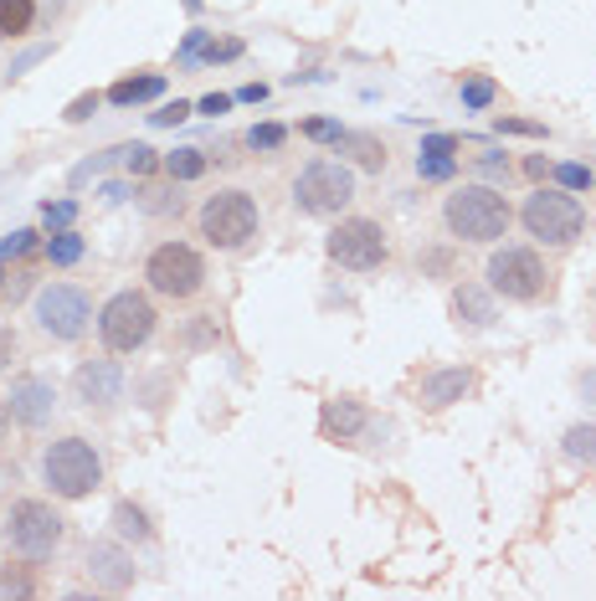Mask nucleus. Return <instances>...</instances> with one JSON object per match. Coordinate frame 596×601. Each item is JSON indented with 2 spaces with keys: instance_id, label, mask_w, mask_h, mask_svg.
Listing matches in <instances>:
<instances>
[{
  "instance_id": "nucleus-25",
  "label": "nucleus",
  "mask_w": 596,
  "mask_h": 601,
  "mask_svg": "<svg viewBox=\"0 0 596 601\" xmlns=\"http://www.w3.org/2000/svg\"><path fill=\"white\" fill-rule=\"evenodd\" d=\"M463 104L468 108H489L494 104V82L489 78H468L463 82Z\"/></svg>"
},
{
  "instance_id": "nucleus-18",
  "label": "nucleus",
  "mask_w": 596,
  "mask_h": 601,
  "mask_svg": "<svg viewBox=\"0 0 596 601\" xmlns=\"http://www.w3.org/2000/svg\"><path fill=\"white\" fill-rule=\"evenodd\" d=\"M37 21V0H0V37H21Z\"/></svg>"
},
{
  "instance_id": "nucleus-14",
  "label": "nucleus",
  "mask_w": 596,
  "mask_h": 601,
  "mask_svg": "<svg viewBox=\"0 0 596 601\" xmlns=\"http://www.w3.org/2000/svg\"><path fill=\"white\" fill-rule=\"evenodd\" d=\"M88 571H94V581L98 587H108V591L134 587V561L124 555L119 545H108V540H98V545L88 550Z\"/></svg>"
},
{
  "instance_id": "nucleus-8",
  "label": "nucleus",
  "mask_w": 596,
  "mask_h": 601,
  "mask_svg": "<svg viewBox=\"0 0 596 601\" xmlns=\"http://www.w3.org/2000/svg\"><path fill=\"white\" fill-rule=\"evenodd\" d=\"M525 231L530 237H540L545 247H566V242H576L586 231V211L582 200L566 196V190H535L530 200H525Z\"/></svg>"
},
{
  "instance_id": "nucleus-5",
  "label": "nucleus",
  "mask_w": 596,
  "mask_h": 601,
  "mask_svg": "<svg viewBox=\"0 0 596 601\" xmlns=\"http://www.w3.org/2000/svg\"><path fill=\"white\" fill-rule=\"evenodd\" d=\"M293 200H299V211H309V216H340L350 200H355V175L340 160H309L304 170H299Z\"/></svg>"
},
{
  "instance_id": "nucleus-13",
  "label": "nucleus",
  "mask_w": 596,
  "mask_h": 601,
  "mask_svg": "<svg viewBox=\"0 0 596 601\" xmlns=\"http://www.w3.org/2000/svg\"><path fill=\"white\" fill-rule=\"evenodd\" d=\"M72 386H78V401L108 406V401H119V391H124V371H119V361H82L78 375H72Z\"/></svg>"
},
{
  "instance_id": "nucleus-32",
  "label": "nucleus",
  "mask_w": 596,
  "mask_h": 601,
  "mask_svg": "<svg viewBox=\"0 0 596 601\" xmlns=\"http://www.w3.org/2000/svg\"><path fill=\"white\" fill-rule=\"evenodd\" d=\"M149 119H155V124H180V119H190V104H180V98H175V104H165L159 114H149Z\"/></svg>"
},
{
  "instance_id": "nucleus-33",
  "label": "nucleus",
  "mask_w": 596,
  "mask_h": 601,
  "mask_svg": "<svg viewBox=\"0 0 596 601\" xmlns=\"http://www.w3.org/2000/svg\"><path fill=\"white\" fill-rule=\"evenodd\" d=\"M422 155H432V160H448V155H452V139H448V134H432Z\"/></svg>"
},
{
  "instance_id": "nucleus-6",
  "label": "nucleus",
  "mask_w": 596,
  "mask_h": 601,
  "mask_svg": "<svg viewBox=\"0 0 596 601\" xmlns=\"http://www.w3.org/2000/svg\"><path fill=\"white\" fill-rule=\"evenodd\" d=\"M145 278L159 298H196L206 288V263L186 242H159L145 263Z\"/></svg>"
},
{
  "instance_id": "nucleus-24",
  "label": "nucleus",
  "mask_w": 596,
  "mask_h": 601,
  "mask_svg": "<svg viewBox=\"0 0 596 601\" xmlns=\"http://www.w3.org/2000/svg\"><path fill=\"white\" fill-rule=\"evenodd\" d=\"M114 524H119L124 540H149V524H145V514H139L134 504H119V509H114Z\"/></svg>"
},
{
  "instance_id": "nucleus-28",
  "label": "nucleus",
  "mask_w": 596,
  "mask_h": 601,
  "mask_svg": "<svg viewBox=\"0 0 596 601\" xmlns=\"http://www.w3.org/2000/svg\"><path fill=\"white\" fill-rule=\"evenodd\" d=\"M124 160H129L134 175H149V170H155V149H149V145H134V149H124Z\"/></svg>"
},
{
  "instance_id": "nucleus-39",
  "label": "nucleus",
  "mask_w": 596,
  "mask_h": 601,
  "mask_svg": "<svg viewBox=\"0 0 596 601\" xmlns=\"http://www.w3.org/2000/svg\"><path fill=\"white\" fill-rule=\"evenodd\" d=\"M242 98H247V104H257V98H267V88H263V82H247V88H242Z\"/></svg>"
},
{
  "instance_id": "nucleus-3",
  "label": "nucleus",
  "mask_w": 596,
  "mask_h": 601,
  "mask_svg": "<svg viewBox=\"0 0 596 601\" xmlns=\"http://www.w3.org/2000/svg\"><path fill=\"white\" fill-rule=\"evenodd\" d=\"M6 545L27 561H47L62 545V514L47 499H16L6 514Z\"/></svg>"
},
{
  "instance_id": "nucleus-16",
  "label": "nucleus",
  "mask_w": 596,
  "mask_h": 601,
  "mask_svg": "<svg viewBox=\"0 0 596 601\" xmlns=\"http://www.w3.org/2000/svg\"><path fill=\"white\" fill-rule=\"evenodd\" d=\"M452 319L468 324V329H489L494 324V298L483 294V288H473V283L452 288Z\"/></svg>"
},
{
  "instance_id": "nucleus-27",
  "label": "nucleus",
  "mask_w": 596,
  "mask_h": 601,
  "mask_svg": "<svg viewBox=\"0 0 596 601\" xmlns=\"http://www.w3.org/2000/svg\"><path fill=\"white\" fill-rule=\"evenodd\" d=\"M37 247V231H11V237L0 242V257H21V253H31Z\"/></svg>"
},
{
  "instance_id": "nucleus-4",
  "label": "nucleus",
  "mask_w": 596,
  "mask_h": 601,
  "mask_svg": "<svg viewBox=\"0 0 596 601\" xmlns=\"http://www.w3.org/2000/svg\"><path fill=\"white\" fill-rule=\"evenodd\" d=\"M201 237L232 253V247H247L257 237V200L247 190H216L206 206H201Z\"/></svg>"
},
{
  "instance_id": "nucleus-30",
  "label": "nucleus",
  "mask_w": 596,
  "mask_h": 601,
  "mask_svg": "<svg viewBox=\"0 0 596 601\" xmlns=\"http://www.w3.org/2000/svg\"><path fill=\"white\" fill-rule=\"evenodd\" d=\"M72 216H78V206H72V200H57V206H47V227L62 231L67 221H72Z\"/></svg>"
},
{
  "instance_id": "nucleus-21",
  "label": "nucleus",
  "mask_w": 596,
  "mask_h": 601,
  "mask_svg": "<svg viewBox=\"0 0 596 601\" xmlns=\"http://www.w3.org/2000/svg\"><path fill=\"white\" fill-rule=\"evenodd\" d=\"M340 145H345V149H360L355 160L365 165V170H385V149L375 145V139H365V134H340Z\"/></svg>"
},
{
  "instance_id": "nucleus-38",
  "label": "nucleus",
  "mask_w": 596,
  "mask_h": 601,
  "mask_svg": "<svg viewBox=\"0 0 596 601\" xmlns=\"http://www.w3.org/2000/svg\"><path fill=\"white\" fill-rule=\"evenodd\" d=\"M304 134H314V139H340V129H334V124H309Z\"/></svg>"
},
{
  "instance_id": "nucleus-2",
  "label": "nucleus",
  "mask_w": 596,
  "mask_h": 601,
  "mask_svg": "<svg viewBox=\"0 0 596 601\" xmlns=\"http://www.w3.org/2000/svg\"><path fill=\"white\" fill-rule=\"evenodd\" d=\"M41 473H47L57 499H88L98 483H104V463H98L94 442H82V437L52 442L47 457H41Z\"/></svg>"
},
{
  "instance_id": "nucleus-23",
  "label": "nucleus",
  "mask_w": 596,
  "mask_h": 601,
  "mask_svg": "<svg viewBox=\"0 0 596 601\" xmlns=\"http://www.w3.org/2000/svg\"><path fill=\"white\" fill-rule=\"evenodd\" d=\"M47 257H52L57 267H72L82 257V237H72V231H57V237L47 242Z\"/></svg>"
},
{
  "instance_id": "nucleus-36",
  "label": "nucleus",
  "mask_w": 596,
  "mask_h": 601,
  "mask_svg": "<svg viewBox=\"0 0 596 601\" xmlns=\"http://www.w3.org/2000/svg\"><path fill=\"white\" fill-rule=\"evenodd\" d=\"M417 170H422V175H432V180H442V175L452 170V160H422V165H417Z\"/></svg>"
},
{
  "instance_id": "nucleus-31",
  "label": "nucleus",
  "mask_w": 596,
  "mask_h": 601,
  "mask_svg": "<svg viewBox=\"0 0 596 601\" xmlns=\"http://www.w3.org/2000/svg\"><path fill=\"white\" fill-rule=\"evenodd\" d=\"M94 108H98V93H82V98H72V104H67V119L82 124L88 114H94Z\"/></svg>"
},
{
  "instance_id": "nucleus-34",
  "label": "nucleus",
  "mask_w": 596,
  "mask_h": 601,
  "mask_svg": "<svg viewBox=\"0 0 596 601\" xmlns=\"http://www.w3.org/2000/svg\"><path fill=\"white\" fill-rule=\"evenodd\" d=\"M237 52H242V41H216V47H206L212 62H226V57H237Z\"/></svg>"
},
{
  "instance_id": "nucleus-1",
  "label": "nucleus",
  "mask_w": 596,
  "mask_h": 601,
  "mask_svg": "<svg viewBox=\"0 0 596 601\" xmlns=\"http://www.w3.org/2000/svg\"><path fill=\"white\" fill-rule=\"evenodd\" d=\"M442 221L463 242H499L509 231V200L494 186H458L442 200Z\"/></svg>"
},
{
  "instance_id": "nucleus-40",
  "label": "nucleus",
  "mask_w": 596,
  "mask_h": 601,
  "mask_svg": "<svg viewBox=\"0 0 596 601\" xmlns=\"http://www.w3.org/2000/svg\"><path fill=\"white\" fill-rule=\"evenodd\" d=\"M11 349H16V339H11V334H6V329H0V365L11 361Z\"/></svg>"
},
{
  "instance_id": "nucleus-20",
  "label": "nucleus",
  "mask_w": 596,
  "mask_h": 601,
  "mask_svg": "<svg viewBox=\"0 0 596 601\" xmlns=\"http://www.w3.org/2000/svg\"><path fill=\"white\" fill-rule=\"evenodd\" d=\"M165 170H170L175 180H196V175L206 170V155H201V149H175V155H165Z\"/></svg>"
},
{
  "instance_id": "nucleus-17",
  "label": "nucleus",
  "mask_w": 596,
  "mask_h": 601,
  "mask_svg": "<svg viewBox=\"0 0 596 601\" xmlns=\"http://www.w3.org/2000/svg\"><path fill=\"white\" fill-rule=\"evenodd\" d=\"M360 427H365V406L350 396H334L324 401V432L330 437H360Z\"/></svg>"
},
{
  "instance_id": "nucleus-35",
  "label": "nucleus",
  "mask_w": 596,
  "mask_h": 601,
  "mask_svg": "<svg viewBox=\"0 0 596 601\" xmlns=\"http://www.w3.org/2000/svg\"><path fill=\"white\" fill-rule=\"evenodd\" d=\"M232 108V98L226 93H212V98H201V114H226Z\"/></svg>"
},
{
  "instance_id": "nucleus-11",
  "label": "nucleus",
  "mask_w": 596,
  "mask_h": 601,
  "mask_svg": "<svg viewBox=\"0 0 596 601\" xmlns=\"http://www.w3.org/2000/svg\"><path fill=\"white\" fill-rule=\"evenodd\" d=\"M88 319H94V304H88V294L72 288V283H47L37 294V324L52 334V339H82Z\"/></svg>"
},
{
  "instance_id": "nucleus-12",
  "label": "nucleus",
  "mask_w": 596,
  "mask_h": 601,
  "mask_svg": "<svg viewBox=\"0 0 596 601\" xmlns=\"http://www.w3.org/2000/svg\"><path fill=\"white\" fill-rule=\"evenodd\" d=\"M6 406H11V416L21 427H47L52 422V406H57V391L47 381H37V375H21V381H11Z\"/></svg>"
},
{
  "instance_id": "nucleus-22",
  "label": "nucleus",
  "mask_w": 596,
  "mask_h": 601,
  "mask_svg": "<svg viewBox=\"0 0 596 601\" xmlns=\"http://www.w3.org/2000/svg\"><path fill=\"white\" fill-rule=\"evenodd\" d=\"M566 457H576V463H596V427H570L566 432Z\"/></svg>"
},
{
  "instance_id": "nucleus-15",
  "label": "nucleus",
  "mask_w": 596,
  "mask_h": 601,
  "mask_svg": "<svg viewBox=\"0 0 596 601\" xmlns=\"http://www.w3.org/2000/svg\"><path fill=\"white\" fill-rule=\"evenodd\" d=\"M468 386H473V371H463V365H448V371H432L422 381V401L438 412V406H452V401H463Z\"/></svg>"
},
{
  "instance_id": "nucleus-42",
  "label": "nucleus",
  "mask_w": 596,
  "mask_h": 601,
  "mask_svg": "<svg viewBox=\"0 0 596 601\" xmlns=\"http://www.w3.org/2000/svg\"><path fill=\"white\" fill-rule=\"evenodd\" d=\"M0 283H6V257H0Z\"/></svg>"
},
{
  "instance_id": "nucleus-41",
  "label": "nucleus",
  "mask_w": 596,
  "mask_h": 601,
  "mask_svg": "<svg viewBox=\"0 0 596 601\" xmlns=\"http://www.w3.org/2000/svg\"><path fill=\"white\" fill-rule=\"evenodd\" d=\"M6 427H11V406L0 401V437H6Z\"/></svg>"
},
{
  "instance_id": "nucleus-29",
  "label": "nucleus",
  "mask_w": 596,
  "mask_h": 601,
  "mask_svg": "<svg viewBox=\"0 0 596 601\" xmlns=\"http://www.w3.org/2000/svg\"><path fill=\"white\" fill-rule=\"evenodd\" d=\"M560 186H566V190H586V186H592V170H586V165H560Z\"/></svg>"
},
{
  "instance_id": "nucleus-7",
  "label": "nucleus",
  "mask_w": 596,
  "mask_h": 601,
  "mask_svg": "<svg viewBox=\"0 0 596 601\" xmlns=\"http://www.w3.org/2000/svg\"><path fill=\"white\" fill-rule=\"evenodd\" d=\"M98 334H104V345L114 355H134V349L149 345V334H155V304L145 294H114L98 314Z\"/></svg>"
},
{
  "instance_id": "nucleus-10",
  "label": "nucleus",
  "mask_w": 596,
  "mask_h": 601,
  "mask_svg": "<svg viewBox=\"0 0 596 601\" xmlns=\"http://www.w3.org/2000/svg\"><path fill=\"white\" fill-rule=\"evenodd\" d=\"M330 257L340 267H350V273H371V267H381L385 257H391V242H385L381 221L350 216V221H340V227L330 231Z\"/></svg>"
},
{
  "instance_id": "nucleus-26",
  "label": "nucleus",
  "mask_w": 596,
  "mask_h": 601,
  "mask_svg": "<svg viewBox=\"0 0 596 601\" xmlns=\"http://www.w3.org/2000/svg\"><path fill=\"white\" fill-rule=\"evenodd\" d=\"M252 149H279L283 145V124H257V129L247 134Z\"/></svg>"
},
{
  "instance_id": "nucleus-37",
  "label": "nucleus",
  "mask_w": 596,
  "mask_h": 601,
  "mask_svg": "<svg viewBox=\"0 0 596 601\" xmlns=\"http://www.w3.org/2000/svg\"><path fill=\"white\" fill-rule=\"evenodd\" d=\"M478 170H483V175H504V170H509V165H504L499 155H478Z\"/></svg>"
},
{
  "instance_id": "nucleus-9",
  "label": "nucleus",
  "mask_w": 596,
  "mask_h": 601,
  "mask_svg": "<svg viewBox=\"0 0 596 601\" xmlns=\"http://www.w3.org/2000/svg\"><path fill=\"white\" fill-rule=\"evenodd\" d=\"M489 288L504 298H515V304H535L550 288V273H545L535 247H499L489 257Z\"/></svg>"
},
{
  "instance_id": "nucleus-19",
  "label": "nucleus",
  "mask_w": 596,
  "mask_h": 601,
  "mask_svg": "<svg viewBox=\"0 0 596 601\" xmlns=\"http://www.w3.org/2000/svg\"><path fill=\"white\" fill-rule=\"evenodd\" d=\"M159 88H165V78H124L108 88V98L114 104H145V98H159Z\"/></svg>"
}]
</instances>
